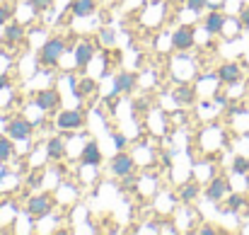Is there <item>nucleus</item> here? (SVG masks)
Instances as JSON below:
<instances>
[{
	"label": "nucleus",
	"mask_w": 249,
	"mask_h": 235,
	"mask_svg": "<svg viewBox=\"0 0 249 235\" xmlns=\"http://www.w3.org/2000/svg\"><path fill=\"white\" fill-rule=\"evenodd\" d=\"M12 15H15V10L10 5H0V27H5L12 20Z\"/></svg>",
	"instance_id": "393cba45"
},
{
	"label": "nucleus",
	"mask_w": 249,
	"mask_h": 235,
	"mask_svg": "<svg viewBox=\"0 0 249 235\" xmlns=\"http://www.w3.org/2000/svg\"><path fill=\"white\" fill-rule=\"evenodd\" d=\"M34 121H29V119H24V117H15L12 121H7V126H5V134L12 138V141H29L32 138V134H34Z\"/></svg>",
	"instance_id": "0eeeda50"
},
{
	"label": "nucleus",
	"mask_w": 249,
	"mask_h": 235,
	"mask_svg": "<svg viewBox=\"0 0 249 235\" xmlns=\"http://www.w3.org/2000/svg\"><path fill=\"white\" fill-rule=\"evenodd\" d=\"M102 151L97 141H87L85 148L80 151V167H99L102 165Z\"/></svg>",
	"instance_id": "4468645a"
},
{
	"label": "nucleus",
	"mask_w": 249,
	"mask_h": 235,
	"mask_svg": "<svg viewBox=\"0 0 249 235\" xmlns=\"http://www.w3.org/2000/svg\"><path fill=\"white\" fill-rule=\"evenodd\" d=\"M24 37H27V29H24V24H22V22L10 20V22L2 27V44H5V46H10V49L19 46V44L24 41Z\"/></svg>",
	"instance_id": "9b49d317"
},
{
	"label": "nucleus",
	"mask_w": 249,
	"mask_h": 235,
	"mask_svg": "<svg viewBox=\"0 0 249 235\" xmlns=\"http://www.w3.org/2000/svg\"><path fill=\"white\" fill-rule=\"evenodd\" d=\"M109 170H111L114 177L124 179V177H128V175L136 172V160H133L131 153H126V151H116V156L109 160Z\"/></svg>",
	"instance_id": "423d86ee"
},
{
	"label": "nucleus",
	"mask_w": 249,
	"mask_h": 235,
	"mask_svg": "<svg viewBox=\"0 0 249 235\" xmlns=\"http://www.w3.org/2000/svg\"><path fill=\"white\" fill-rule=\"evenodd\" d=\"M10 87H12L10 76H7V73H0V92H2V90H10Z\"/></svg>",
	"instance_id": "bb28decb"
},
{
	"label": "nucleus",
	"mask_w": 249,
	"mask_h": 235,
	"mask_svg": "<svg viewBox=\"0 0 249 235\" xmlns=\"http://www.w3.org/2000/svg\"><path fill=\"white\" fill-rule=\"evenodd\" d=\"M172 95H174V102H177V104H191V102L196 99V90H194L191 85H179Z\"/></svg>",
	"instance_id": "6ab92c4d"
},
{
	"label": "nucleus",
	"mask_w": 249,
	"mask_h": 235,
	"mask_svg": "<svg viewBox=\"0 0 249 235\" xmlns=\"http://www.w3.org/2000/svg\"><path fill=\"white\" fill-rule=\"evenodd\" d=\"M15 156V141L10 136H0V165H5Z\"/></svg>",
	"instance_id": "412c9836"
},
{
	"label": "nucleus",
	"mask_w": 249,
	"mask_h": 235,
	"mask_svg": "<svg viewBox=\"0 0 249 235\" xmlns=\"http://www.w3.org/2000/svg\"><path fill=\"white\" fill-rule=\"evenodd\" d=\"M94 90H97V82L92 78H80L78 82H73V92H75V97H87V95H94Z\"/></svg>",
	"instance_id": "aec40b11"
},
{
	"label": "nucleus",
	"mask_w": 249,
	"mask_h": 235,
	"mask_svg": "<svg viewBox=\"0 0 249 235\" xmlns=\"http://www.w3.org/2000/svg\"><path fill=\"white\" fill-rule=\"evenodd\" d=\"M136 87H138V73H133V71H119V73L114 76V90H111V95H114V97L128 95V92H133Z\"/></svg>",
	"instance_id": "1a4fd4ad"
},
{
	"label": "nucleus",
	"mask_w": 249,
	"mask_h": 235,
	"mask_svg": "<svg viewBox=\"0 0 249 235\" xmlns=\"http://www.w3.org/2000/svg\"><path fill=\"white\" fill-rule=\"evenodd\" d=\"M225 24H228V15L220 12L218 7H213V10L203 17V29H206V34H211V37L225 34Z\"/></svg>",
	"instance_id": "9d476101"
},
{
	"label": "nucleus",
	"mask_w": 249,
	"mask_h": 235,
	"mask_svg": "<svg viewBox=\"0 0 249 235\" xmlns=\"http://www.w3.org/2000/svg\"><path fill=\"white\" fill-rule=\"evenodd\" d=\"M102 39H104L107 44H111V41H114V32H111V29H102Z\"/></svg>",
	"instance_id": "c756f323"
},
{
	"label": "nucleus",
	"mask_w": 249,
	"mask_h": 235,
	"mask_svg": "<svg viewBox=\"0 0 249 235\" xmlns=\"http://www.w3.org/2000/svg\"><path fill=\"white\" fill-rule=\"evenodd\" d=\"M196 46V32L191 24H181L172 32V49L179 54H186Z\"/></svg>",
	"instance_id": "20e7f679"
},
{
	"label": "nucleus",
	"mask_w": 249,
	"mask_h": 235,
	"mask_svg": "<svg viewBox=\"0 0 249 235\" xmlns=\"http://www.w3.org/2000/svg\"><path fill=\"white\" fill-rule=\"evenodd\" d=\"M215 76H218V80L223 85H237L242 80V66L235 63V61H228V63L218 66V73Z\"/></svg>",
	"instance_id": "ddd939ff"
},
{
	"label": "nucleus",
	"mask_w": 249,
	"mask_h": 235,
	"mask_svg": "<svg viewBox=\"0 0 249 235\" xmlns=\"http://www.w3.org/2000/svg\"><path fill=\"white\" fill-rule=\"evenodd\" d=\"M29 5L34 12H46V10H51L53 0H29Z\"/></svg>",
	"instance_id": "b1692460"
},
{
	"label": "nucleus",
	"mask_w": 249,
	"mask_h": 235,
	"mask_svg": "<svg viewBox=\"0 0 249 235\" xmlns=\"http://www.w3.org/2000/svg\"><path fill=\"white\" fill-rule=\"evenodd\" d=\"M68 10H71L75 17H89V15L97 10V0H73Z\"/></svg>",
	"instance_id": "a211bd4d"
},
{
	"label": "nucleus",
	"mask_w": 249,
	"mask_h": 235,
	"mask_svg": "<svg viewBox=\"0 0 249 235\" xmlns=\"http://www.w3.org/2000/svg\"><path fill=\"white\" fill-rule=\"evenodd\" d=\"M53 124L58 131H80L85 126V112L83 109H61Z\"/></svg>",
	"instance_id": "7ed1b4c3"
},
{
	"label": "nucleus",
	"mask_w": 249,
	"mask_h": 235,
	"mask_svg": "<svg viewBox=\"0 0 249 235\" xmlns=\"http://www.w3.org/2000/svg\"><path fill=\"white\" fill-rule=\"evenodd\" d=\"M111 138H114V148H116V151H126V143H128V141H126L124 134H111Z\"/></svg>",
	"instance_id": "a878e982"
},
{
	"label": "nucleus",
	"mask_w": 249,
	"mask_h": 235,
	"mask_svg": "<svg viewBox=\"0 0 249 235\" xmlns=\"http://www.w3.org/2000/svg\"><path fill=\"white\" fill-rule=\"evenodd\" d=\"M172 165V156L169 153H162V167H169Z\"/></svg>",
	"instance_id": "2f4dec72"
},
{
	"label": "nucleus",
	"mask_w": 249,
	"mask_h": 235,
	"mask_svg": "<svg viewBox=\"0 0 249 235\" xmlns=\"http://www.w3.org/2000/svg\"><path fill=\"white\" fill-rule=\"evenodd\" d=\"M153 2H162V0H153Z\"/></svg>",
	"instance_id": "473e14b6"
},
{
	"label": "nucleus",
	"mask_w": 249,
	"mask_h": 235,
	"mask_svg": "<svg viewBox=\"0 0 249 235\" xmlns=\"http://www.w3.org/2000/svg\"><path fill=\"white\" fill-rule=\"evenodd\" d=\"M56 209V201H53V196L51 194H34L29 201H27V214L32 216V221H41V218H46L51 211Z\"/></svg>",
	"instance_id": "f03ea898"
},
{
	"label": "nucleus",
	"mask_w": 249,
	"mask_h": 235,
	"mask_svg": "<svg viewBox=\"0 0 249 235\" xmlns=\"http://www.w3.org/2000/svg\"><path fill=\"white\" fill-rule=\"evenodd\" d=\"M196 233L198 235H215L218 228H213V226H201V228H196Z\"/></svg>",
	"instance_id": "cd10ccee"
},
{
	"label": "nucleus",
	"mask_w": 249,
	"mask_h": 235,
	"mask_svg": "<svg viewBox=\"0 0 249 235\" xmlns=\"http://www.w3.org/2000/svg\"><path fill=\"white\" fill-rule=\"evenodd\" d=\"M213 99H215L218 104H225V102H228V97H225L223 92H215V95H213Z\"/></svg>",
	"instance_id": "7c9ffc66"
},
{
	"label": "nucleus",
	"mask_w": 249,
	"mask_h": 235,
	"mask_svg": "<svg viewBox=\"0 0 249 235\" xmlns=\"http://www.w3.org/2000/svg\"><path fill=\"white\" fill-rule=\"evenodd\" d=\"M225 214H240L245 211V216H249V199L245 194H230L225 199V206H223Z\"/></svg>",
	"instance_id": "dca6fc26"
},
{
	"label": "nucleus",
	"mask_w": 249,
	"mask_h": 235,
	"mask_svg": "<svg viewBox=\"0 0 249 235\" xmlns=\"http://www.w3.org/2000/svg\"><path fill=\"white\" fill-rule=\"evenodd\" d=\"M232 172L235 175H249V157L235 156V160H232Z\"/></svg>",
	"instance_id": "4be33fe9"
},
{
	"label": "nucleus",
	"mask_w": 249,
	"mask_h": 235,
	"mask_svg": "<svg viewBox=\"0 0 249 235\" xmlns=\"http://www.w3.org/2000/svg\"><path fill=\"white\" fill-rule=\"evenodd\" d=\"M94 51H97V46H94V41H89V39H83V41L75 44L73 56H75V68H78V71H87V66H89L92 59H94Z\"/></svg>",
	"instance_id": "f8f14e48"
},
{
	"label": "nucleus",
	"mask_w": 249,
	"mask_h": 235,
	"mask_svg": "<svg viewBox=\"0 0 249 235\" xmlns=\"http://www.w3.org/2000/svg\"><path fill=\"white\" fill-rule=\"evenodd\" d=\"M201 196V184L196 182V179H191V182H184L181 187H179V201L181 204H194L196 199Z\"/></svg>",
	"instance_id": "f3484780"
},
{
	"label": "nucleus",
	"mask_w": 249,
	"mask_h": 235,
	"mask_svg": "<svg viewBox=\"0 0 249 235\" xmlns=\"http://www.w3.org/2000/svg\"><path fill=\"white\" fill-rule=\"evenodd\" d=\"M61 102H63V97H61V92L56 87H41L34 95V104H36L39 112H58Z\"/></svg>",
	"instance_id": "39448f33"
},
{
	"label": "nucleus",
	"mask_w": 249,
	"mask_h": 235,
	"mask_svg": "<svg viewBox=\"0 0 249 235\" xmlns=\"http://www.w3.org/2000/svg\"><path fill=\"white\" fill-rule=\"evenodd\" d=\"M68 156V141L63 138V136H53V138H49L46 141V157L49 160H63V157Z\"/></svg>",
	"instance_id": "2eb2a0df"
},
{
	"label": "nucleus",
	"mask_w": 249,
	"mask_h": 235,
	"mask_svg": "<svg viewBox=\"0 0 249 235\" xmlns=\"http://www.w3.org/2000/svg\"><path fill=\"white\" fill-rule=\"evenodd\" d=\"M66 49H68V44H66V39H63V37H49V39L41 44V49H39L36 59H39V63H41V66L53 68V66H58V63H61V59H63Z\"/></svg>",
	"instance_id": "f257e3e1"
},
{
	"label": "nucleus",
	"mask_w": 249,
	"mask_h": 235,
	"mask_svg": "<svg viewBox=\"0 0 249 235\" xmlns=\"http://www.w3.org/2000/svg\"><path fill=\"white\" fill-rule=\"evenodd\" d=\"M228 194H230V182H228V177H213V179L206 184V189H203V196H206L211 204H220Z\"/></svg>",
	"instance_id": "6e6552de"
},
{
	"label": "nucleus",
	"mask_w": 249,
	"mask_h": 235,
	"mask_svg": "<svg viewBox=\"0 0 249 235\" xmlns=\"http://www.w3.org/2000/svg\"><path fill=\"white\" fill-rule=\"evenodd\" d=\"M240 22H242L245 29L249 27V7H242V10H240Z\"/></svg>",
	"instance_id": "c85d7f7f"
},
{
	"label": "nucleus",
	"mask_w": 249,
	"mask_h": 235,
	"mask_svg": "<svg viewBox=\"0 0 249 235\" xmlns=\"http://www.w3.org/2000/svg\"><path fill=\"white\" fill-rule=\"evenodd\" d=\"M208 7V0H186V10L189 12H194L196 17L198 15H203V10Z\"/></svg>",
	"instance_id": "5701e85b"
}]
</instances>
